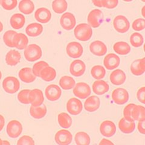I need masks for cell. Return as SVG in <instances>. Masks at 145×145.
<instances>
[{"label": "cell", "instance_id": "cell-1", "mask_svg": "<svg viewBox=\"0 0 145 145\" xmlns=\"http://www.w3.org/2000/svg\"><path fill=\"white\" fill-rule=\"evenodd\" d=\"M74 33L75 37L80 41H87L92 37L93 30L87 24H79L74 29Z\"/></svg>", "mask_w": 145, "mask_h": 145}, {"label": "cell", "instance_id": "cell-2", "mask_svg": "<svg viewBox=\"0 0 145 145\" xmlns=\"http://www.w3.org/2000/svg\"><path fill=\"white\" fill-rule=\"evenodd\" d=\"M42 50L37 44H30L24 50V57L27 61L35 62L42 56Z\"/></svg>", "mask_w": 145, "mask_h": 145}, {"label": "cell", "instance_id": "cell-3", "mask_svg": "<svg viewBox=\"0 0 145 145\" xmlns=\"http://www.w3.org/2000/svg\"><path fill=\"white\" fill-rule=\"evenodd\" d=\"M3 87L6 93L14 94L20 89V83L15 77L8 76L3 80Z\"/></svg>", "mask_w": 145, "mask_h": 145}, {"label": "cell", "instance_id": "cell-4", "mask_svg": "<svg viewBox=\"0 0 145 145\" xmlns=\"http://www.w3.org/2000/svg\"><path fill=\"white\" fill-rule=\"evenodd\" d=\"M113 25L115 30L120 33H125L129 29L130 23L128 20L123 15L116 16L113 21Z\"/></svg>", "mask_w": 145, "mask_h": 145}, {"label": "cell", "instance_id": "cell-5", "mask_svg": "<svg viewBox=\"0 0 145 145\" xmlns=\"http://www.w3.org/2000/svg\"><path fill=\"white\" fill-rule=\"evenodd\" d=\"M103 13L99 9H94L91 10L88 16V25L91 27L97 28L102 23L103 20Z\"/></svg>", "mask_w": 145, "mask_h": 145}, {"label": "cell", "instance_id": "cell-6", "mask_svg": "<svg viewBox=\"0 0 145 145\" xmlns=\"http://www.w3.org/2000/svg\"><path fill=\"white\" fill-rule=\"evenodd\" d=\"M91 93L89 85L85 82H79L75 85L73 93L76 97L81 99H85L89 97Z\"/></svg>", "mask_w": 145, "mask_h": 145}, {"label": "cell", "instance_id": "cell-7", "mask_svg": "<svg viewBox=\"0 0 145 145\" xmlns=\"http://www.w3.org/2000/svg\"><path fill=\"white\" fill-rule=\"evenodd\" d=\"M112 99L118 105H123L129 100L128 92L124 88H116L112 93Z\"/></svg>", "mask_w": 145, "mask_h": 145}, {"label": "cell", "instance_id": "cell-8", "mask_svg": "<svg viewBox=\"0 0 145 145\" xmlns=\"http://www.w3.org/2000/svg\"><path fill=\"white\" fill-rule=\"evenodd\" d=\"M7 133L8 137L15 138L19 137L22 131V125L19 121L11 120L7 126Z\"/></svg>", "mask_w": 145, "mask_h": 145}, {"label": "cell", "instance_id": "cell-9", "mask_svg": "<svg viewBox=\"0 0 145 145\" xmlns=\"http://www.w3.org/2000/svg\"><path fill=\"white\" fill-rule=\"evenodd\" d=\"M66 52L68 55L72 58H79L83 54L84 48L82 45L78 42H71L68 44Z\"/></svg>", "mask_w": 145, "mask_h": 145}, {"label": "cell", "instance_id": "cell-10", "mask_svg": "<svg viewBox=\"0 0 145 145\" xmlns=\"http://www.w3.org/2000/svg\"><path fill=\"white\" fill-rule=\"evenodd\" d=\"M67 110L71 115H78L83 110L82 103L77 98H71L67 103Z\"/></svg>", "mask_w": 145, "mask_h": 145}, {"label": "cell", "instance_id": "cell-11", "mask_svg": "<svg viewBox=\"0 0 145 145\" xmlns=\"http://www.w3.org/2000/svg\"><path fill=\"white\" fill-rule=\"evenodd\" d=\"M54 139L59 145H69L72 140V135L69 131L61 129L55 134Z\"/></svg>", "mask_w": 145, "mask_h": 145}, {"label": "cell", "instance_id": "cell-12", "mask_svg": "<svg viewBox=\"0 0 145 145\" xmlns=\"http://www.w3.org/2000/svg\"><path fill=\"white\" fill-rule=\"evenodd\" d=\"M45 95L48 101L54 102L59 99L62 95V91L57 85H50L45 90Z\"/></svg>", "mask_w": 145, "mask_h": 145}, {"label": "cell", "instance_id": "cell-13", "mask_svg": "<svg viewBox=\"0 0 145 145\" xmlns=\"http://www.w3.org/2000/svg\"><path fill=\"white\" fill-rule=\"evenodd\" d=\"M76 18L71 13L67 12L63 14L61 17L60 24L63 29L71 30L74 29L76 25Z\"/></svg>", "mask_w": 145, "mask_h": 145}, {"label": "cell", "instance_id": "cell-14", "mask_svg": "<svg viewBox=\"0 0 145 145\" xmlns=\"http://www.w3.org/2000/svg\"><path fill=\"white\" fill-rule=\"evenodd\" d=\"M100 131L102 135L111 137L116 133V126L114 122L111 120H105L100 126Z\"/></svg>", "mask_w": 145, "mask_h": 145}, {"label": "cell", "instance_id": "cell-15", "mask_svg": "<svg viewBox=\"0 0 145 145\" xmlns=\"http://www.w3.org/2000/svg\"><path fill=\"white\" fill-rule=\"evenodd\" d=\"M86 70L85 63L81 60L77 59L72 61L70 66V73L75 77L82 76Z\"/></svg>", "mask_w": 145, "mask_h": 145}, {"label": "cell", "instance_id": "cell-16", "mask_svg": "<svg viewBox=\"0 0 145 145\" xmlns=\"http://www.w3.org/2000/svg\"><path fill=\"white\" fill-rule=\"evenodd\" d=\"M89 50L94 55L102 56L106 53L107 47L101 40H95L89 45Z\"/></svg>", "mask_w": 145, "mask_h": 145}, {"label": "cell", "instance_id": "cell-17", "mask_svg": "<svg viewBox=\"0 0 145 145\" xmlns=\"http://www.w3.org/2000/svg\"><path fill=\"white\" fill-rule=\"evenodd\" d=\"M120 57L114 53H110L107 54L104 58L103 64L106 69L111 70L115 69L120 65Z\"/></svg>", "mask_w": 145, "mask_h": 145}, {"label": "cell", "instance_id": "cell-18", "mask_svg": "<svg viewBox=\"0 0 145 145\" xmlns=\"http://www.w3.org/2000/svg\"><path fill=\"white\" fill-rule=\"evenodd\" d=\"M52 13L48 8L45 7L39 8L35 13V18L40 23H47L51 20Z\"/></svg>", "mask_w": 145, "mask_h": 145}, {"label": "cell", "instance_id": "cell-19", "mask_svg": "<svg viewBox=\"0 0 145 145\" xmlns=\"http://www.w3.org/2000/svg\"><path fill=\"white\" fill-rule=\"evenodd\" d=\"M30 103L33 106H41L44 101L43 93L39 89L30 90Z\"/></svg>", "mask_w": 145, "mask_h": 145}, {"label": "cell", "instance_id": "cell-20", "mask_svg": "<svg viewBox=\"0 0 145 145\" xmlns=\"http://www.w3.org/2000/svg\"><path fill=\"white\" fill-rule=\"evenodd\" d=\"M101 102L98 97L96 96H91L87 99L84 103L85 110L89 112L97 111L100 107Z\"/></svg>", "mask_w": 145, "mask_h": 145}, {"label": "cell", "instance_id": "cell-21", "mask_svg": "<svg viewBox=\"0 0 145 145\" xmlns=\"http://www.w3.org/2000/svg\"><path fill=\"white\" fill-rule=\"evenodd\" d=\"M29 44V39L27 36L23 33H17L13 38V47L19 49H25Z\"/></svg>", "mask_w": 145, "mask_h": 145}, {"label": "cell", "instance_id": "cell-22", "mask_svg": "<svg viewBox=\"0 0 145 145\" xmlns=\"http://www.w3.org/2000/svg\"><path fill=\"white\" fill-rule=\"evenodd\" d=\"M20 79L25 83H31L36 80V76L34 74L32 69L25 67L21 69L18 74Z\"/></svg>", "mask_w": 145, "mask_h": 145}, {"label": "cell", "instance_id": "cell-23", "mask_svg": "<svg viewBox=\"0 0 145 145\" xmlns=\"http://www.w3.org/2000/svg\"><path fill=\"white\" fill-rule=\"evenodd\" d=\"M131 71L135 76H140L145 71L144 57L134 61L130 67Z\"/></svg>", "mask_w": 145, "mask_h": 145}, {"label": "cell", "instance_id": "cell-24", "mask_svg": "<svg viewBox=\"0 0 145 145\" xmlns=\"http://www.w3.org/2000/svg\"><path fill=\"white\" fill-rule=\"evenodd\" d=\"M126 76L123 71L117 69L113 71L110 74V80L112 84L115 85H120L124 84Z\"/></svg>", "mask_w": 145, "mask_h": 145}, {"label": "cell", "instance_id": "cell-25", "mask_svg": "<svg viewBox=\"0 0 145 145\" xmlns=\"http://www.w3.org/2000/svg\"><path fill=\"white\" fill-rule=\"evenodd\" d=\"M93 92L97 95H103L109 91V85L105 80H97L93 84Z\"/></svg>", "mask_w": 145, "mask_h": 145}, {"label": "cell", "instance_id": "cell-26", "mask_svg": "<svg viewBox=\"0 0 145 145\" xmlns=\"http://www.w3.org/2000/svg\"><path fill=\"white\" fill-rule=\"evenodd\" d=\"M21 55L19 52L15 50H11L6 56V62L8 65L15 66L20 62Z\"/></svg>", "mask_w": 145, "mask_h": 145}, {"label": "cell", "instance_id": "cell-27", "mask_svg": "<svg viewBox=\"0 0 145 145\" xmlns=\"http://www.w3.org/2000/svg\"><path fill=\"white\" fill-rule=\"evenodd\" d=\"M119 128L122 133L125 134L132 133L135 128L134 121H131L122 118L119 122Z\"/></svg>", "mask_w": 145, "mask_h": 145}, {"label": "cell", "instance_id": "cell-28", "mask_svg": "<svg viewBox=\"0 0 145 145\" xmlns=\"http://www.w3.org/2000/svg\"><path fill=\"white\" fill-rule=\"evenodd\" d=\"M25 22V18L21 13L13 15L10 18V25L13 29L19 30L24 27Z\"/></svg>", "mask_w": 145, "mask_h": 145}, {"label": "cell", "instance_id": "cell-29", "mask_svg": "<svg viewBox=\"0 0 145 145\" xmlns=\"http://www.w3.org/2000/svg\"><path fill=\"white\" fill-rule=\"evenodd\" d=\"M43 27L39 23H31L25 29L26 34L31 37H36L42 33Z\"/></svg>", "mask_w": 145, "mask_h": 145}, {"label": "cell", "instance_id": "cell-30", "mask_svg": "<svg viewBox=\"0 0 145 145\" xmlns=\"http://www.w3.org/2000/svg\"><path fill=\"white\" fill-rule=\"evenodd\" d=\"M47 108L42 105L39 106H33L31 105L30 108V114L31 116L36 119H42L47 114Z\"/></svg>", "mask_w": 145, "mask_h": 145}, {"label": "cell", "instance_id": "cell-31", "mask_svg": "<svg viewBox=\"0 0 145 145\" xmlns=\"http://www.w3.org/2000/svg\"><path fill=\"white\" fill-rule=\"evenodd\" d=\"M20 10L25 15H29L35 10V5L33 1L30 0H22L20 2L18 6Z\"/></svg>", "mask_w": 145, "mask_h": 145}, {"label": "cell", "instance_id": "cell-32", "mask_svg": "<svg viewBox=\"0 0 145 145\" xmlns=\"http://www.w3.org/2000/svg\"><path fill=\"white\" fill-rule=\"evenodd\" d=\"M56 77V71L52 67H47L40 72L39 78L46 82H51Z\"/></svg>", "mask_w": 145, "mask_h": 145}, {"label": "cell", "instance_id": "cell-33", "mask_svg": "<svg viewBox=\"0 0 145 145\" xmlns=\"http://www.w3.org/2000/svg\"><path fill=\"white\" fill-rule=\"evenodd\" d=\"M114 52L120 55H126L131 52L130 45L126 42L120 41L116 42L113 46Z\"/></svg>", "mask_w": 145, "mask_h": 145}, {"label": "cell", "instance_id": "cell-34", "mask_svg": "<svg viewBox=\"0 0 145 145\" xmlns=\"http://www.w3.org/2000/svg\"><path fill=\"white\" fill-rule=\"evenodd\" d=\"M59 85L61 87L65 90L71 89L74 87L76 82L74 79L70 76H63L59 80Z\"/></svg>", "mask_w": 145, "mask_h": 145}, {"label": "cell", "instance_id": "cell-35", "mask_svg": "<svg viewBox=\"0 0 145 145\" xmlns=\"http://www.w3.org/2000/svg\"><path fill=\"white\" fill-rule=\"evenodd\" d=\"M58 123L63 128H69L72 125L71 117L65 112H62L58 115Z\"/></svg>", "mask_w": 145, "mask_h": 145}, {"label": "cell", "instance_id": "cell-36", "mask_svg": "<svg viewBox=\"0 0 145 145\" xmlns=\"http://www.w3.org/2000/svg\"><path fill=\"white\" fill-rule=\"evenodd\" d=\"M68 4L65 0H55L52 3V8L54 12L61 14L67 9Z\"/></svg>", "mask_w": 145, "mask_h": 145}, {"label": "cell", "instance_id": "cell-37", "mask_svg": "<svg viewBox=\"0 0 145 145\" xmlns=\"http://www.w3.org/2000/svg\"><path fill=\"white\" fill-rule=\"evenodd\" d=\"M91 74L95 79L101 80L105 78L106 70L105 68L101 65H95L91 70Z\"/></svg>", "mask_w": 145, "mask_h": 145}, {"label": "cell", "instance_id": "cell-38", "mask_svg": "<svg viewBox=\"0 0 145 145\" xmlns=\"http://www.w3.org/2000/svg\"><path fill=\"white\" fill-rule=\"evenodd\" d=\"M75 142L77 145H89L90 137L85 132H79L75 135Z\"/></svg>", "mask_w": 145, "mask_h": 145}, {"label": "cell", "instance_id": "cell-39", "mask_svg": "<svg viewBox=\"0 0 145 145\" xmlns=\"http://www.w3.org/2000/svg\"><path fill=\"white\" fill-rule=\"evenodd\" d=\"M132 116L134 121L145 120L144 107L141 105H136L133 111Z\"/></svg>", "mask_w": 145, "mask_h": 145}, {"label": "cell", "instance_id": "cell-40", "mask_svg": "<svg viewBox=\"0 0 145 145\" xmlns=\"http://www.w3.org/2000/svg\"><path fill=\"white\" fill-rule=\"evenodd\" d=\"M144 42L143 36L139 33H134L130 37V43L134 47L142 46Z\"/></svg>", "mask_w": 145, "mask_h": 145}, {"label": "cell", "instance_id": "cell-41", "mask_svg": "<svg viewBox=\"0 0 145 145\" xmlns=\"http://www.w3.org/2000/svg\"><path fill=\"white\" fill-rule=\"evenodd\" d=\"M17 33V32L15 31L14 30H8L3 35V40L4 42L7 46L13 48V40L14 38L15 35Z\"/></svg>", "mask_w": 145, "mask_h": 145}, {"label": "cell", "instance_id": "cell-42", "mask_svg": "<svg viewBox=\"0 0 145 145\" xmlns=\"http://www.w3.org/2000/svg\"><path fill=\"white\" fill-rule=\"evenodd\" d=\"M48 63L45 61H39L35 63L33 66V72L36 77H39L40 72L47 67H48Z\"/></svg>", "mask_w": 145, "mask_h": 145}, {"label": "cell", "instance_id": "cell-43", "mask_svg": "<svg viewBox=\"0 0 145 145\" xmlns=\"http://www.w3.org/2000/svg\"><path fill=\"white\" fill-rule=\"evenodd\" d=\"M30 89H23L18 94V99L21 103L29 104L30 103Z\"/></svg>", "mask_w": 145, "mask_h": 145}, {"label": "cell", "instance_id": "cell-44", "mask_svg": "<svg viewBox=\"0 0 145 145\" xmlns=\"http://www.w3.org/2000/svg\"><path fill=\"white\" fill-rule=\"evenodd\" d=\"M136 105L134 103H130L129 105H127L123 110V116L125 119L128 121H134L132 114H133V111L134 110V108L135 107Z\"/></svg>", "mask_w": 145, "mask_h": 145}, {"label": "cell", "instance_id": "cell-45", "mask_svg": "<svg viewBox=\"0 0 145 145\" xmlns=\"http://www.w3.org/2000/svg\"><path fill=\"white\" fill-rule=\"evenodd\" d=\"M18 4L16 0H2L1 1V5L7 10H12L15 8Z\"/></svg>", "mask_w": 145, "mask_h": 145}, {"label": "cell", "instance_id": "cell-46", "mask_svg": "<svg viewBox=\"0 0 145 145\" xmlns=\"http://www.w3.org/2000/svg\"><path fill=\"white\" fill-rule=\"evenodd\" d=\"M133 30L136 31H142L144 29L145 21L143 18H138L135 20L132 24Z\"/></svg>", "mask_w": 145, "mask_h": 145}, {"label": "cell", "instance_id": "cell-47", "mask_svg": "<svg viewBox=\"0 0 145 145\" xmlns=\"http://www.w3.org/2000/svg\"><path fill=\"white\" fill-rule=\"evenodd\" d=\"M33 139L29 135H24L21 137L17 142V145H35Z\"/></svg>", "mask_w": 145, "mask_h": 145}, {"label": "cell", "instance_id": "cell-48", "mask_svg": "<svg viewBox=\"0 0 145 145\" xmlns=\"http://www.w3.org/2000/svg\"><path fill=\"white\" fill-rule=\"evenodd\" d=\"M103 7L107 8H114L118 5L117 0H102Z\"/></svg>", "mask_w": 145, "mask_h": 145}, {"label": "cell", "instance_id": "cell-49", "mask_svg": "<svg viewBox=\"0 0 145 145\" xmlns=\"http://www.w3.org/2000/svg\"><path fill=\"white\" fill-rule=\"evenodd\" d=\"M137 97L138 101L144 104L145 101H144V97H145V87H143L141 88H140L137 93Z\"/></svg>", "mask_w": 145, "mask_h": 145}, {"label": "cell", "instance_id": "cell-50", "mask_svg": "<svg viewBox=\"0 0 145 145\" xmlns=\"http://www.w3.org/2000/svg\"><path fill=\"white\" fill-rule=\"evenodd\" d=\"M144 123L145 120H142L138 121V130L139 133H140L142 134H144L145 131H144Z\"/></svg>", "mask_w": 145, "mask_h": 145}, {"label": "cell", "instance_id": "cell-51", "mask_svg": "<svg viewBox=\"0 0 145 145\" xmlns=\"http://www.w3.org/2000/svg\"><path fill=\"white\" fill-rule=\"evenodd\" d=\"M99 145H114V144L111 141H110V140L103 138L101 141V142L99 143Z\"/></svg>", "mask_w": 145, "mask_h": 145}, {"label": "cell", "instance_id": "cell-52", "mask_svg": "<svg viewBox=\"0 0 145 145\" xmlns=\"http://www.w3.org/2000/svg\"><path fill=\"white\" fill-rule=\"evenodd\" d=\"M5 125V119L4 117L0 114V131H1Z\"/></svg>", "mask_w": 145, "mask_h": 145}, {"label": "cell", "instance_id": "cell-53", "mask_svg": "<svg viewBox=\"0 0 145 145\" xmlns=\"http://www.w3.org/2000/svg\"><path fill=\"white\" fill-rule=\"evenodd\" d=\"M92 3L94 4L95 6H97L99 7H103V3L102 0H100V1H92Z\"/></svg>", "mask_w": 145, "mask_h": 145}, {"label": "cell", "instance_id": "cell-54", "mask_svg": "<svg viewBox=\"0 0 145 145\" xmlns=\"http://www.w3.org/2000/svg\"><path fill=\"white\" fill-rule=\"evenodd\" d=\"M3 145H10V144L7 140H4L3 141Z\"/></svg>", "mask_w": 145, "mask_h": 145}, {"label": "cell", "instance_id": "cell-55", "mask_svg": "<svg viewBox=\"0 0 145 145\" xmlns=\"http://www.w3.org/2000/svg\"><path fill=\"white\" fill-rule=\"evenodd\" d=\"M144 10H145V6H144L142 10V15L143 17H145V13H144Z\"/></svg>", "mask_w": 145, "mask_h": 145}, {"label": "cell", "instance_id": "cell-56", "mask_svg": "<svg viewBox=\"0 0 145 145\" xmlns=\"http://www.w3.org/2000/svg\"><path fill=\"white\" fill-rule=\"evenodd\" d=\"M3 30V25L2 24V22L0 21V32H1Z\"/></svg>", "mask_w": 145, "mask_h": 145}, {"label": "cell", "instance_id": "cell-57", "mask_svg": "<svg viewBox=\"0 0 145 145\" xmlns=\"http://www.w3.org/2000/svg\"><path fill=\"white\" fill-rule=\"evenodd\" d=\"M0 145H3V140L0 138Z\"/></svg>", "mask_w": 145, "mask_h": 145}, {"label": "cell", "instance_id": "cell-58", "mask_svg": "<svg viewBox=\"0 0 145 145\" xmlns=\"http://www.w3.org/2000/svg\"><path fill=\"white\" fill-rule=\"evenodd\" d=\"M1 78H2V73H1V71H0V80L1 79Z\"/></svg>", "mask_w": 145, "mask_h": 145}, {"label": "cell", "instance_id": "cell-59", "mask_svg": "<svg viewBox=\"0 0 145 145\" xmlns=\"http://www.w3.org/2000/svg\"><path fill=\"white\" fill-rule=\"evenodd\" d=\"M0 4H1V1H0Z\"/></svg>", "mask_w": 145, "mask_h": 145}]
</instances>
